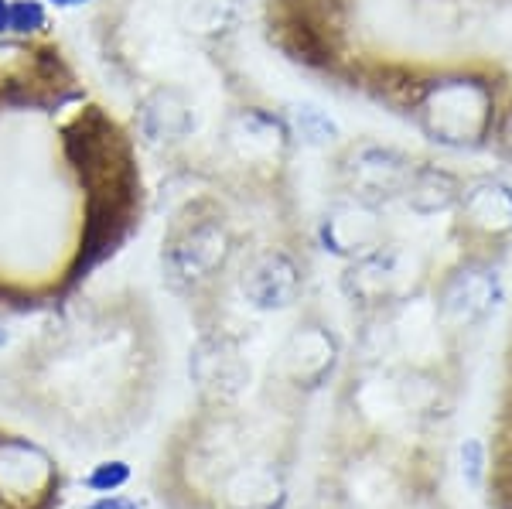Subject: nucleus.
Listing matches in <instances>:
<instances>
[{
    "instance_id": "obj_2",
    "label": "nucleus",
    "mask_w": 512,
    "mask_h": 509,
    "mask_svg": "<svg viewBox=\"0 0 512 509\" xmlns=\"http://www.w3.org/2000/svg\"><path fill=\"white\" fill-rule=\"evenodd\" d=\"M263 41L301 76L489 151L512 113V0H260Z\"/></svg>"
},
{
    "instance_id": "obj_5",
    "label": "nucleus",
    "mask_w": 512,
    "mask_h": 509,
    "mask_svg": "<svg viewBox=\"0 0 512 509\" xmlns=\"http://www.w3.org/2000/svg\"><path fill=\"white\" fill-rule=\"evenodd\" d=\"M461 475H465V482L472 489H482L485 479L492 475V469H489V448H485L482 438H468L465 445H461Z\"/></svg>"
},
{
    "instance_id": "obj_3",
    "label": "nucleus",
    "mask_w": 512,
    "mask_h": 509,
    "mask_svg": "<svg viewBox=\"0 0 512 509\" xmlns=\"http://www.w3.org/2000/svg\"><path fill=\"white\" fill-rule=\"evenodd\" d=\"M451 236L461 257L499 264L512 250V185L492 171H468L451 209Z\"/></svg>"
},
{
    "instance_id": "obj_4",
    "label": "nucleus",
    "mask_w": 512,
    "mask_h": 509,
    "mask_svg": "<svg viewBox=\"0 0 512 509\" xmlns=\"http://www.w3.org/2000/svg\"><path fill=\"white\" fill-rule=\"evenodd\" d=\"M499 298H502L499 264L461 257V253L431 284L434 311L454 342H461L465 335L482 332L485 322L492 318L495 305H499Z\"/></svg>"
},
{
    "instance_id": "obj_7",
    "label": "nucleus",
    "mask_w": 512,
    "mask_h": 509,
    "mask_svg": "<svg viewBox=\"0 0 512 509\" xmlns=\"http://www.w3.org/2000/svg\"><path fill=\"white\" fill-rule=\"evenodd\" d=\"M417 509H444V506H434V503H427V506H417Z\"/></svg>"
},
{
    "instance_id": "obj_1",
    "label": "nucleus",
    "mask_w": 512,
    "mask_h": 509,
    "mask_svg": "<svg viewBox=\"0 0 512 509\" xmlns=\"http://www.w3.org/2000/svg\"><path fill=\"white\" fill-rule=\"evenodd\" d=\"M137 130L52 24L0 31V311L93 277L144 226Z\"/></svg>"
},
{
    "instance_id": "obj_6",
    "label": "nucleus",
    "mask_w": 512,
    "mask_h": 509,
    "mask_svg": "<svg viewBox=\"0 0 512 509\" xmlns=\"http://www.w3.org/2000/svg\"><path fill=\"white\" fill-rule=\"evenodd\" d=\"M127 465L123 462H110V465H99V469L89 475V486L93 489H103V492H110V489H120L123 482H127Z\"/></svg>"
}]
</instances>
